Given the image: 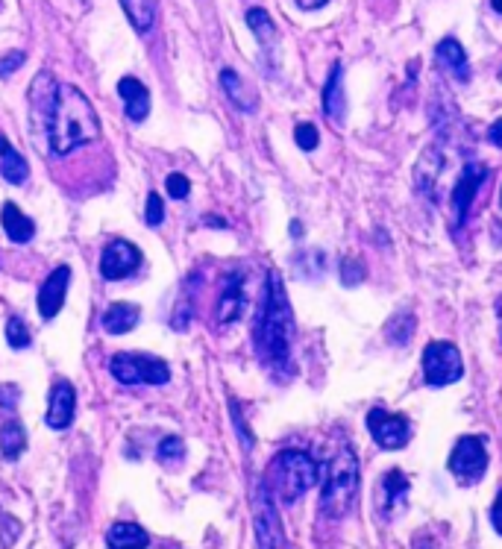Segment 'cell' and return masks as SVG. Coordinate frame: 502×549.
<instances>
[{
  "mask_svg": "<svg viewBox=\"0 0 502 549\" xmlns=\"http://www.w3.org/2000/svg\"><path fill=\"white\" fill-rule=\"evenodd\" d=\"M256 353L271 370L291 367V347H294V312L282 285V276L271 271L265 282V300L256 321Z\"/></svg>",
  "mask_w": 502,
  "mask_h": 549,
  "instance_id": "cell-1",
  "label": "cell"
},
{
  "mask_svg": "<svg viewBox=\"0 0 502 549\" xmlns=\"http://www.w3.org/2000/svg\"><path fill=\"white\" fill-rule=\"evenodd\" d=\"M97 136H100V121L89 97L71 83L56 86L50 100V115H47L50 150L65 156L80 144H92Z\"/></svg>",
  "mask_w": 502,
  "mask_h": 549,
  "instance_id": "cell-2",
  "label": "cell"
},
{
  "mask_svg": "<svg viewBox=\"0 0 502 549\" xmlns=\"http://www.w3.org/2000/svg\"><path fill=\"white\" fill-rule=\"evenodd\" d=\"M362 485L359 456L353 447H341L323 467V485H320V514L329 520H341L356 505Z\"/></svg>",
  "mask_w": 502,
  "mask_h": 549,
  "instance_id": "cell-3",
  "label": "cell"
},
{
  "mask_svg": "<svg viewBox=\"0 0 502 549\" xmlns=\"http://www.w3.org/2000/svg\"><path fill=\"white\" fill-rule=\"evenodd\" d=\"M318 476L320 467L309 453L282 450L279 456H274L262 482L268 485V491H271L276 503L294 505L306 491H312L318 485Z\"/></svg>",
  "mask_w": 502,
  "mask_h": 549,
  "instance_id": "cell-4",
  "label": "cell"
},
{
  "mask_svg": "<svg viewBox=\"0 0 502 549\" xmlns=\"http://www.w3.org/2000/svg\"><path fill=\"white\" fill-rule=\"evenodd\" d=\"M109 373L121 385H165L171 379V370L162 359L144 356V353H118L109 359Z\"/></svg>",
  "mask_w": 502,
  "mask_h": 549,
  "instance_id": "cell-5",
  "label": "cell"
},
{
  "mask_svg": "<svg viewBox=\"0 0 502 549\" xmlns=\"http://www.w3.org/2000/svg\"><path fill=\"white\" fill-rule=\"evenodd\" d=\"M464 376V365H461V353L456 344L450 341H432L423 350V379L432 388H447Z\"/></svg>",
  "mask_w": 502,
  "mask_h": 549,
  "instance_id": "cell-6",
  "label": "cell"
},
{
  "mask_svg": "<svg viewBox=\"0 0 502 549\" xmlns=\"http://www.w3.org/2000/svg\"><path fill=\"white\" fill-rule=\"evenodd\" d=\"M253 526H256V544H259V549H288L285 529H282V520H279V511H276V500L271 497L265 482L256 485Z\"/></svg>",
  "mask_w": 502,
  "mask_h": 549,
  "instance_id": "cell-7",
  "label": "cell"
},
{
  "mask_svg": "<svg viewBox=\"0 0 502 549\" xmlns=\"http://www.w3.org/2000/svg\"><path fill=\"white\" fill-rule=\"evenodd\" d=\"M488 470V447L479 435H464L450 453V473L461 485H476Z\"/></svg>",
  "mask_w": 502,
  "mask_h": 549,
  "instance_id": "cell-8",
  "label": "cell"
},
{
  "mask_svg": "<svg viewBox=\"0 0 502 549\" xmlns=\"http://www.w3.org/2000/svg\"><path fill=\"white\" fill-rule=\"evenodd\" d=\"M367 429H370V438L382 450H403L411 438L409 417L397 412H385V409H370L367 412Z\"/></svg>",
  "mask_w": 502,
  "mask_h": 549,
  "instance_id": "cell-9",
  "label": "cell"
},
{
  "mask_svg": "<svg viewBox=\"0 0 502 549\" xmlns=\"http://www.w3.org/2000/svg\"><path fill=\"white\" fill-rule=\"evenodd\" d=\"M141 265V250H138L133 241H109L103 256H100V276L106 282H115V279H124L130 276Z\"/></svg>",
  "mask_w": 502,
  "mask_h": 549,
  "instance_id": "cell-10",
  "label": "cell"
},
{
  "mask_svg": "<svg viewBox=\"0 0 502 549\" xmlns=\"http://www.w3.org/2000/svg\"><path fill=\"white\" fill-rule=\"evenodd\" d=\"M485 180H488V168H485V165L467 162V165L461 168V177H458L456 188H453V218H456L458 227L467 221L470 206H473V200H476V194H479V188L485 185Z\"/></svg>",
  "mask_w": 502,
  "mask_h": 549,
  "instance_id": "cell-11",
  "label": "cell"
},
{
  "mask_svg": "<svg viewBox=\"0 0 502 549\" xmlns=\"http://www.w3.org/2000/svg\"><path fill=\"white\" fill-rule=\"evenodd\" d=\"M409 491H411V482L406 479V473H403L400 467L388 470V473L379 479V491H376L379 514H382V517H394L400 508H406Z\"/></svg>",
  "mask_w": 502,
  "mask_h": 549,
  "instance_id": "cell-12",
  "label": "cell"
},
{
  "mask_svg": "<svg viewBox=\"0 0 502 549\" xmlns=\"http://www.w3.org/2000/svg\"><path fill=\"white\" fill-rule=\"evenodd\" d=\"M74 409H77V391L68 379H56L53 382V391H50V400H47V414L45 423L50 429H68L71 420H74Z\"/></svg>",
  "mask_w": 502,
  "mask_h": 549,
  "instance_id": "cell-13",
  "label": "cell"
},
{
  "mask_svg": "<svg viewBox=\"0 0 502 549\" xmlns=\"http://www.w3.org/2000/svg\"><path fill=\"white\" fill-rule=\"evenodd\" d=\"M244 306H247V294H244V274L232 271L224 279V288H221V297H218V306H215V318L221 326L235 323L244 315Z\"/></svg>",
  "mask_w": 502,
  "mask_h": 549,
  "instance_id": "cell-14",
  "label": "cell"
},
{
  "mask_svg": "<svg viewBox=\"0 0 502 549\" xmlns=\"http://www.w3.org/2000/svg\"><path fill=\"white\" fill-rule=\"evenodd\" d=\"M68 282H71V268H56L53 274L47 276L42 291H39V315L45 321H53L62 306H65V294H68Z\"/></svg>",
  "mask_w": 502,
  "mask_h": 549,
  "instance_id": "cell-15",
  "label": "cell"
},
{
  "mask_svg": "<svg viewBox=\"0 0 502 549\" xmlns=\"http://www.w3.org/2000/svg\"><path fill=\"white\" fill-rule=\"evenodd\" d=\"M118 94L124 100V112H127L130 121L141 124L150 115V92H147V86L141 80H136V77L118 80Z\"/></svg>",
  "mask_w": 502,
  "mask_h": 549,
  "instance_id": "cell-16",
  "label": "cell"
},
{
  "mask_svg": "<svg viewBox=\"0 0 502 549\" xmlns=\"http://www.w3.org/2000/svg\"><path fill=\"white\" fill-rule=\"evenodd\" d=\"M435 59L444 71L453 74V80L458 83H470V65H467V53L464 47L458 45L456 39H444L435 47Z\"/></svg>",
  "mask_w": 502,
  "mask_h": 549,
  "instance_id": "cell-17",
  "label": "cell"
},
{
  "mask_svg": "<svg viewBox=\"0 0 502 549\" xmlns=\"http://www.w3.org/2000/svg\"><path fill=\"white\" fill-rule=\"evenodd\" d=\"M0 177L9 185H24L30 177L27 159L9 144V138L0 133Z\"/></svg>",
  "mask_w": 502,
  "mask_h": 549,
  "instance_id": "cell-18",
  "label": "cell"
},
{
  "mask_svg": "<svg viewBox=\"0 0 502 549\" xmlns=\"http://www.w3.org/2000/svg\"><path fill=\"white\" fill-rule=\"evenodd\" d=\"M344 109H347V100H344V71L341 65L332 68L326 86H323V112L329 121L341 124L344 121Z\"/></svg>",
  "mask_w": 502,
  "mask_h": 549,
  "instance_id": "cell-19",
  "label": "cell"
},
{
  "mask_svg": "<svg viewBox=\"0 0 502 549\" xmlns=\"http://www.w3.org/2000/svg\"><path fill=\"white\" fill-rule=\"evenodd\" d=\"M138 321H141V309H138L136 303H112L106 312H103V329L109 332V335H124V332H130V329H136Z\"/></svg>",
  "mask_w": 502,
  "mask_h": 549,
  "instance_id": "cell-20",
  "label": "cell"
},
{
  "mask_svg": "<svg viewBox=\"0 0 502 549\" xmlns=\"http://www.w3.org/2000/svg\"><path fill=\"white\" fill-rule=\"evenodd\" d=\"M221 86H224V92H227L229 100L235 103V109H241V112H256L259 94L244 83L241 74H235L232 68H224V71H221Z\"/></svg>",
  "mask_w": 502,
  "mask_h": 549,
  "instance_id": "cell-21",
  "label": "cell"
},
{
  "mask_svg": "<svg viewBox=\"0 0 502 549\" xmlns=\"http://www.w3.org/2000/svg\"><path fill=\"white\" fill-rule=\"evenodd\" d=\"M150 544V535L138 523H112L106 532V547L109 549H144Z\"/></svg>",
  "mask_w": 502,
  "mask_h": 549,
  "instance_id": "cell-22",
  "label": "cell"
},
{
  "mask_svg": "<svg viewBox=\"0 0 502 549\" xmlns=\"http://www.w3.org/2000/svg\"><path fill=\"white\" fill-rule=\"evenodd\" d=\"M0 221H3V229H6V235H9V241H15V244H27V241H33V235H36L33 218H27L15 203H6V206H3Z\"/></svg>",
  "mask_w": 502,
  "mask_h": 549,
  "instance_id": "cell-23",
  "label": "cell"
},
{
  "mask_svg": "<svg viewBox=\"0 0 502 549\" xmlns=\"http://www.w3.org/2000/svg\"><path fill=\"white\" fill-rule=\"evenodd\" d=\"M130 24L136 27L138 33H147L153 24H156V15H159V0H121Z\"/></svg>",
  "mask_w": 502,
  "mask_h": 549,
  "instance_id": "cell-24",
  "label": "cell"
},
{
  "mask_svg": "<svg viewBox=\"0 0 502 549\" xmlns=\"http://www.w3.org/2000/svg\"><path fill=\"white\" fill-rule=\"evenodd\" d=\"M27 447V432L18 420H6L0 426V456L6 461H15V458L24 453Z\"/></svg>",
  "mask_w": 502,
  "mask_h": 549,
  "instance_id": "cell-25",
  "label": "cell"
},
{
  "mask_svg": "<svg viewBox=\"0 0 502 549\" xmlns=\"http://www.w3.org/2000/svg\"><path fill=\"white\" fill-rule=\"evenodd\" d=\"M247 27L256 33V39L265 47L276 45V24L271 21V15H268L265 9H259V6L250 9V12H247Z\"/></svg>",
  "mask_w": 502,
  "mask_h": 549,
  "instance_id": "cell-26",
  "label": "cell"
},
{
  "mask_svg": "<svg viewBox=\"0 0 502 549\" xmlns=\"http://www.w3.org/2000/svg\"><path fill=\"white\" fill-rule=\"evenodd\" d=\"M185 456V441L180 435H168V438H162L159 441V447H156V458L162 461V464H171V461H183Z\"/></svg>",
  "mask_w": 502,
  "mask_h": 549,
  "instance_id": "cell-27",
  "label": "cell"
},
{
  "mask_svg": "<svg viewBox=\"0 0 502 549\" xmlns=\"http://www.w3.org/2000/svg\"><path fill=\"white\" fill-rule=\"evenodd\" d=\"M6 344H9L12 350L30 347V329L24 326L21 318H9V321H6Z\"/></svg>",
  "mask_w": 502,
  "mask_h": 549,
  "instance_id": "cell-28",
  "label": "cell"
},
{
  "mask_svg": "<svg viewBox=\"0 0 502 549\" xmlns=\"http://www.w3.org/2000/svg\"><path fill=\"white\" fill-rule=\"evenodd\" d=\"M144 221H147V227H159V224L165 221V200H162L156 191H150V194H147V212H144Z\"/></svg>",
  "mask_w": 502,
  "mask_h": 549,
  "instance_id": "cell-29",
  "label": "cell"
},
{
  "mask_svg": "<svg viewBox=\"0 0 502 549\" xmlns=\"http://www.w3.org/2000/svg\"><path fill=\"white\" fill-rule=\"evenodd\" d=\"M294 141H297V147L300 150H315L320 144V136H318V127L315 124H297V130H294Z\"/></svg>",
  "mask_w": 502,
  "mask_h": 549,
  "instance_id": "cell-30",
  "label": "cell"
},
{
  "mask_svg": "<svg viewBox=\"0 0 502 549\" xmlns=\"http://www.w3.org/2000/svg\"><path fill=\"white\" fill-rule=\"evenodd\" d=\"M411 332H414V318H409V315H400L397 321L388 326V338H391L394 344H406Z\"/></svg>",
  "mask_w": 502,
  "mask_h": 549,
  "instance_id": "cell-31",
  "label": "cell"
},
{
  "mask_svg": "<svg viewBox=\"0 0 502 549\" xmlns=\"http://www.w3.org/2000/svg\"><path fill=\"white\" fill-rule=\"evenodd\" d=\"M365 279V265L356 262V259H344L341 262V282L344 285H359Z\"/></svg>",
  "mask_w": 502,
  "mask_h": 549,
  "instance_id": "cell-32",
  "label": "cell"
},
{
  "mask_svg": "<svg viewBox=\"0 0 502 549\" xmlns=\"http://www.w3.org/2000/svg\"><path fill=\"white\" fill-rule=\"evenodd\" d=\"M165 185H168V197L171 200H183V197H188V191H191V183H188L185 174H171L165 180Z\"/></svg>",
  "mask_w": 502,
  "mask_h": 549,
  "instance_id": "cell-33",
  "label": "cell"
},
{
  "mask_svg": "<svg viewBox=\"0 0 502 549\" xmlns=\"http://www.w3.org/2000/svg\"><path fill=\"white\" fill-rule=\"evenodd\" d=\"M188 318H191V300L180 297V300H177V309H174V315H171V326H174V329H185V326H188Z\"/></svg>",
  "mask_w": 502,
  "mask_h": 549,
  "instance_id": "cell-34",
  "label": "cell"
},
{
  "mask_svg": "<svg viewBox=\"0 0 502 549\" xmlns=\"http://www.w3.org/2000/svg\"><path fill=\"white\" fill-rule=\"evenodd\" d=\"M15 403H18V388L15 385H0V406L6 412H15Z\"/></svg>",
  "mask_w": 502,
  "mask_h": 549,
  "instance_id": "cell-35",
  "label": "cell"
},
{
  "mask_svg": "<svg viewBox=\"0 0 502 549\" xmlns=\"http://www.w3.org/2000/svg\"><path fill=\"white\" fill-rule=\"evenodd\" d=\"M232 420H235V426H238V432H241V444H244V450H250V447H253V438H250V432H247V426H244L241 412H238V406H235V403H232Z\"/></svg>",
  "mask_w": 502,
  "mask_h": 549,
  "instance_id": "cell-36",
  "label": "cell"
},
{
  "mask_svg": "<svg viewBox=\"0 0 502 549\" xmlns=\"http://www.w3.org/2000/svg\"><path fill=\"white\" fill-rule=\"evenodd\" d=\"M21 62H24V53H18V50H15V53H9V56H6V59L0 62V77L12 74V71H15V68L21 65Z\"/></svg>",
  "mask_w": 502,
  "mask_h": 549,
  "instance_id": "cell-37",
  "label": "cell"
},
{
  "mask_svg": "<svg viewBox=\"0 0 502 549\" xmlns=\"http://www.w3.org/2000/svg\"><path fill=\"white\" fill-rule=\"evenodd\" d=\"M491 523H494V529L502 535V491L497 494L494 505H491Z\"/></svg>",
  "mask_w": 502,
  "mask_h": 549,
  "instance_id": "cell-38",
  "label": "cell"
},
{
  "mask_svg": "<svg viewBox=\"0 0 502 549\" xmlns=\"http://www.w3.org/2000/svg\"><path fill=\"white\" fill-rule=\"evenodd\" d=\"M488 138H491V141H494L497 147H502V118H500V121H494V124H491V130H488Z\"/></svg>",
  "mask_w": 502,
  "mask_h": 549,
  "instance_id": "cell-39",
  "label": "cell"
},
{
  "mask_svg": "<svg viewBox=\"0 0 502 549\" xmlns=\"http://www.w3.org/2000/svg\"><path fill=\"white\" fill-rule=\"evenodd\" d=\"M297 6H300V9H306V12H312V9L326 6V0H297Z\"/></svg>",
  "mask_w": 502,
  "mask_h": 549,
  "instance_id": "cell-40",
  "label": "cell"
},
{
  "mask_svg": "<svg viewBox=\"0 0 502 549\" xmlns=\"http://www.w3.org/2000/svg\"><path fill=\"white\" fill-rule=\"evenodd\" d=\"M414 549H441V547H438L432 538H417V541H414Z\"/></svg>",
  "mask_w": 502,
  "mask_h": 549,
  "instance_id": "cell-41",
  "label": "cell"
},
{
  "mask_svg": "<svg viewBox=\"0 0 502 549\" xmlns=\"http://www.w3.org/2000/svg\"><path fill=\"white\" fill-rule=\"evenodd\" d=\"M291 235H294V238H300V235H303V224H300V221H294V224H291Z\"/></svg>",
  "mask_w": 502,
  "mask_h": 549,
  "instance_id": "cell-42",
  "label": "cell"
},
{
  "mask_svg": "<svg viewBox=\"0 0 502 549\" xmlns=\"http://www.w3.org/2000/svg\"><path fill=\"white\" fill-rule=\"evenodd\" d=\"M491 6H494V9L502 15V0H491Z\"/></svg>",
  "mask_w": 502,
  "mask_h": 549,
  "instance_id": "cell-43",
  "label": "cell"
},
{
  "mask_svg": "<svg viewBox=\"0 0 502 549\" xmlns=\"http://www.w3.org/2000/svg\"><path fill=\"white\" fill-rule=\"evenodd\" d=\"M500 206H502V191H500Z\"/></svg>",
  "mask_w": 502,
  "mask_h": 549,
  "instance_id": "cell-44",
  "label": "cell"
}]
</instances>
